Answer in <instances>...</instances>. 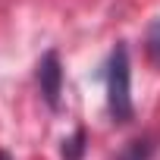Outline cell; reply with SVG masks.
<instances>
[{"instance_id":"5b68a950","label":"cell","mask_w":160,"mask_h":160,"mask_svg":"<svg viewBox=\"0 0 160 160\" xmlns=\"http://www.w3.org/2000/svg\"><path fill=\"white\" fill-rule=\"evenodd\" d=\"M85 154V132L75 129L69 138H63V160H82Z\"/></svg>"},{"instance_id":"6da1fadb","label":"cell","mask_w":160,"mask_h":160,"mask_svg":"<svg viewBox=\"0 0 160 160\" xmlns=\"http://www.w3.org/2000/svg\"><path fill=\"white\" fill-rule=\"evenodd\" d=\"M104 78H107V113L113 122L126 126L132 122L135 116V107H132V63H129V47L126 44H116L110 60H107V69H104Z\"/></svg>"},{"instance_id":"3957f363","label":"cell","mask_w":160,"mask_h":160,"mask_svg":"<svg viewBox=\"0 0 160 160\" xmlns=\"http://www.w3.org/2000/svg\"><path fill=\"white\" fill-rule=\"evenodd\" d=\"M154 148H157L154 135H141V138H132V141L116 154V160H151V157H154Z\"/></svg>"},{"instance_id":"8992f818","label":"cell","mask_w":160,"mask_h":160,"mask_svg":"<svg viewBox=\"0 0 160 160\" xmlns=\"http://www.w3.org/2000/svg\"><path fill=\"white\" fill-rule=\"evenodd\" d=\"M0 160H10V154H7V151H0Z\"/></svg>"},{"instance_id":"277c9868","label":"cell","mask_w":160,"mask_h":160,"mask_svg":"<svg viewBox=\"0 0 160 160\" xmlns=\"http://www.w3.org/2000/svg\"><path fill=\"white\" fill-rule=\"evenodd\" d=\"M144 53H148V60L160 69V19H154V22L148 25V32H144Z\"/></svg>"},{"instance_id":"7a4b0ae2","label":"cell","mask_w":160,"mask_h":160,"mask_svg":"<svg viewBox=\"0 0 160 160\" xmlns=\"http://www.w3.org/2000/svg\"><path fill=\"white\" fill-rule=\"evenodd\" d=\"M35 75H38V88H41L47 107H50V110H60V94H63V66H60L57 50H47V53L38 60Z\"/></svg>"}]
</instances>
